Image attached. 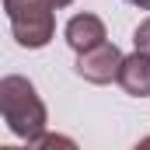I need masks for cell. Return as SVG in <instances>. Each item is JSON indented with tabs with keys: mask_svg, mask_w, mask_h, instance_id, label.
<instances>
[{
	"mask_svg": "<svg viewBox=\"0 0 150 150\" xmlns=\"http://www.w3.org/2000/svg\"><path fill=\"white\" fill-rule=\"evenodd\" d=\"M133 42H136V52H150V18L140 25V28H136Z\"/></svg>",
	"mask_w": 150,
	"mask_h": 150,
	"instance_id": "obj_7",
	"label": "cell"
},
{
	"mask_svg": "<svg viewBox=\"0 0 150 150\" xmlns=\"http://www.w3.org/2000/svg\"><path fill=\"white\" fill-rule=\"evenodd\" d=\"M32 150H77V143L70 136H59V133H45L42 140L32 143Z\"/></svg>",
	"mask_w": 150,
	"mask_h": 150,
	"instance_id": "obj_6",
	"label": "cell"
},
{
	"mask_svg": "<svg viewBox=\"0 0 150 150\" xmlns=\"http://www.w3.org/2000/svg\"><path fill=\"white\" fill-rule=\"evenodd\" d=\"M136 150H150V136H147V140H143V143H140Z\"/></svg>",
	"mask_w": 150,
	"mask_h": 150,
	"instance_id": "obj_10",
	"label": "cell"
},
{
	"mask_svg": "<svg viewBox=\"0 0 150 150\" xmlns=\"http://www.w3.org/2000/svg\"><path fill=\"white\" fill-rule=\"evenodd\" d=\"M4 150H21V147H4ZM28 150H32V147H28Z\"/></svg>",
	"mask_w": 150,
	"mask_h": 150,
	"instance_id": "obj_11",
	"label": "cell"
},
{
	"mask_svg": "<svg viewBox=\"0 0 150 150\" xmlns=\"http://www.w3.org/2000/svg\"><path fill=\"white\" fill-rule=\"evenodd\" d=\"M119 84L133 98H150V52H133L122 59Z\"/></svg>",
	"mask_w": 150,
	"mask_h": 150,
	"instance_id": "obj_4",
	"label": "cell"
},
{
	"mask_svg": "<svg viewBox=\"0 0 150 150\" xmlns=\"http://www.w3.org/2000/svg\"><path fill=\"white\" fill-rule=\"evenodd\" d=\"M0 108L7 126L25 136L28 143H35L45 136V105L38 101L35 87L25 77H4L0 80Z\"/></svg>",
	"mask_w": 150,
	"mask_h": 150,
	"instance_id": "obj_1",
	"label": "cell"
},
{
	"mask_svg": "<svg viewBox=\"0 0 150 150\" xmlns=\"http://www.w3.org/2000/svg\"><path fill=\"white\" fill-rule=\"evenodd\" d=\"M7 18H11V32L25 49H42L52 38V0H4Z\"/></svg>",
	"mask_w": 150,
	"mask_h": 150,
	"instance_id": "obj_2",
	"label": "cell"
},
{
	"mask_svg": "<svg viewBox=\"0 0 150 150\" xmlns=\"http://www.w3.org/2000/svg\"><path fill=\"white\" fill-rule=\"evenodd\" d=\"M133 7H143V11H150V0H129Z\"/></svg>",
	"mask_w": 150,
	"mask_h": 150,
	"instance_id": "obj_8",
	"label": "cell"
},
{
	"mask_svg": "<svg viewBox=\"0 0 150 150\" xmlns=\"http://www.w3.org/2000/svg\"><path fill=\"white\" fill-rule=\"evenodd\" d=\"M74 0H52V7H70Z\"/></svg>",
	"mask_w": 150,
	"mask_h": 150,
	"instance_id": "obj_9",
	"label": "cell"
},
{
	"mask_svg": "<svg viewBox=\"0 0 150 150\" xmlns=\"http://www.w3.org/2000/svg\"><path fill=\"white\" fill-rule=\"evenodd\" d=\"M67 42H70V49H77V52L98 49V45L105 42V25H101V18H94V14H77V18H70V25H67Z\"/></svg>",
	"mask_w": 150,
	"mask_h": 150,
	"instance_id": "obj_5",
	"label": "cell"
},
{
	"mask_svg": "<svg viewBox=\"0 0 150 150\" xmlns=\"http://www.w3.org/2000/svg\"><path fill=\"white\" fill-rule=\"evenodd\" d=\"M122 52L112 42H101L98 49H87L77 56V74L91 84H108V80H119V70H122Z\"/></svg>",
	"mask_w": 150,
	"mask_h": 150,
	"instance_id": "obj_3",
	"label": "cell"
}]
</instances>
